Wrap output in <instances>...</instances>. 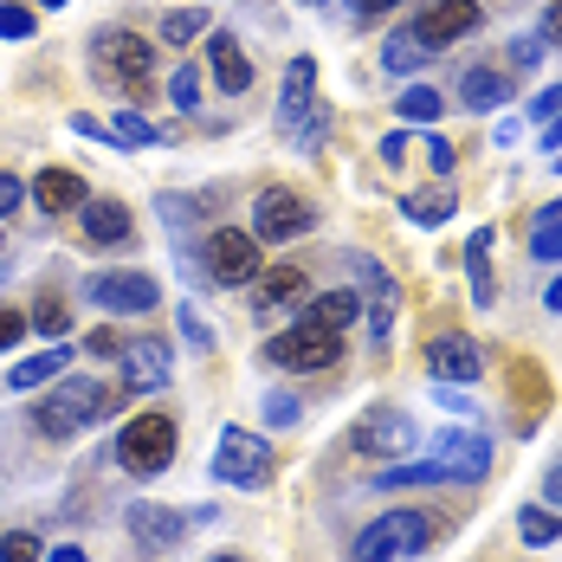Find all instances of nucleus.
I'll return each mask as SVG.
<instances>
[{
  "instance_id": "obj_44",
  "label": "nucleus",
  "mask_w": 562,
  "mask_h": 562,
  "mask_svg": "<svg viewBox=\"0 0 562 562\" xmlns=\"http://www.w3.org/2000/svg\"><path fill=\"white\" fill-rule=\"evenodd\" d=\"M557 111H562V85H550V91H543V98L530 104V116H537V123H550Z\"/></svg>"
},
{
  "instance_id": "obj_31",
  "label": "nucleus",
  "mask_w": 562,
  "mask_h": 562,
  "mask_svg": "<svg viewBox=\"0 0 562 562\" xmlns=\"http://www.w3.org/2000/svg\"><path fill=\"white\" fill-rule=\"evenodd\" d=\"M324 136H330V111L324 104H311V116H297V130H291V143L311 156V149H324Z\"/></svg>"
},
{
  "instance_id": "obj_26",
  "label": "nucleus",
  "mask_w": 562,
  "mask_h": 562,
  "mask_svg": "<svg viewBox=\"0 0 562 562\" xmlns=\"http://www.w3.org/2000/svg\"><path fill=\"white\" fill-rule=\"evenodd\" d=\"M517 537H524V550H550V543H562V510L524 505L517 510Z\"/></svg>"
},
{
  "instance_id": "obj_25",
  "label": "nucleus",
  "mask_w": 562,
  "mask_h": 562,
  "mask_svg": "<svg viewBox=\"0 0 562 562\" xmlns=\"http://www.w3.org/2000/svg\"><path fill=\"white\" fill-rule=\"evenodd\" d=\"M434 58V46L414 33V26H401V33H389V46H382V65H389L394 78H407V71H420Z\"/></svg>"
},
{
  "instance_id": "obj_23",
  "label": "nucleus",
  "mask_w": 562,
  "mask_h": 562,
  "mask_svg": "<svg viewBox=\"0 0 562 562\" xmlns=\"http://www.w3.org/2000/svg\"><path fill=\"white\" fill-rule=\"evenodd\" d=\"M459 98H465V111H498V104H510V78L505 71L472 65V71L459 78Z\"/></svg>"
},
{
  "instance_id": "obj_35",
  "label": "nucleus",
  "mask_w": 562,
  "mask_h": 562,
  "mask_svg": "<svg viewBox=\"0 0 562 562\" xmlns=\"http://www.w3.org/2000/svg\"><path fill=\"white\" fill-rule=\"evenodd\" d=\"M169 98L181 104V111H201V71H194V65H181V71L169 78Z\"/></svg>"
},
{
  "instance_id": "obj_46",
  "label": "nucleus",
  "mask_w": 562,
  "mask_h": 562,
  "mask_svg": "<svg viewBox=\"0 0 562 562\" xmlns=\"http://www.w3.org/2000/svg\"><path fill=\"white\" fill-rule=\"evenodd\" d=\"M85 349H91V356H123V337H111V330H98V337L85 342Z\"/></svg>"
},
{
  "instance_id": "obj_52",
  "label": "nucleus",
  "mask_w": 562,
  "mask_h": 562,
  "mask_svg": "<svg viewBox=\"0 0 562 562\" xmlns=\"http://www.w3.org/2000/svg\"><path fill=\"white\" fill-rule=\"evenodd\" d=\"M537 226H562V201H557V207H543V214H537Z\"/></svg>"
},
{
  "instance_id": "obj_8",
  "label": "nucleus",
  "mask_w": 562,
  "mask_h": 562,
  "mask_svg": "<svg viewBox=\"0 0 562 562\" xmlns=\"http://www.w3.org/2000/svg\"><path fill=\"white\" fill-rule=\"evenodd\" d=\"M207 279L214 284H252L259 279V239H252L246 226L207 233Z\"/></svg>"
},
{
  "instance_id": "obj_56",
  "label": "nucleus",
  "mask_w": 562,
  "mask_h": 562,
  "mask_svg": "<svg viewBox=\"0 0 562 562\" xmlns=\"http://www.w3.org/2000/svg\"><path fill=\"white\" fill-rule=\"evenodd\" d=\"M0 259H7V246H0Z\"/></svg>"
},
{
  "instance_id": "obj_20",
  "label": "nucleus",
  "mask_w": 562,
  "mask_h": 562,
  "mask_svg": "<svg viewBox=\"0 0 562 562\" xmlns=\"http://www.w3.org/2000/svg\"><path fill=\"white\" fill-rule=\"evenodd\" d=\"M362 284H369V304H362V311H369V330H375V337H389V330H394V311H401L394 279L375 266V259H362Z\"/></svg>"
},
{
  "instance_id": "obj_14",
  "label": "nucleus",
  "mask_w": 562,
  "mask_h": 562,
  "mask_svg": "<svg viewBox=\"0 0 562 562\" xmlns=\"http://www.w3.org/2000/svg\"><path fill=\"white\" fill-rule=\"evenodd\" d=\"M304 291H311V279H304L297 266H272V272H259V279H252V311H259V317L297 311V304H304Z\"/></svg>"
},
{
  "instance_id": "obj_2",
  "label": "nucleus",
  "mask_w": 562,
  "mask_h": 562,
  "mask_svg": "<svg viewBox=\"0 0 562 562\" xmlns=\"http://www.w3.org/2000/svg\"><path fill=\"white\" fill-rule=\"evenodd\" d=\"M440 510H420V505H407V510H382L356 543H349V562H407V557H420L427 543H434V524Z\"/></svg>"
},
{
  "instance_id": "obj_32",
  "label": "nucleus",
  "mask_w": 562,
  "mask_h": 562,
  "mask_svg": "<svg viewBox=\"0 0 562 562\" xmlns=\"http://www.w3.org/2000/svg\"><path fill=\"white\" fill-rule=\"evenodd\" d=\"M116 143H136V149H149V143H162V130H156L149 116L123 111V116H116Z\"/></svg>"
},
{
  "instance_id": "obj_50",
  "label": "nucleus",
  "mask_w": 562,
  "mask_h": 562,
  "mask_svg": "<svg viewBox=\"0 0 562 562\" xmlns=\"http://www.w3.org/2000/svg\"><path fill=\"white\" fill-rule=\"evenodd\" d=\"M543 304H550V311L562 317V279H550V291H543Z\"/></svg>"
},
{
  "instance_id": "obj_29",
  "label": "nucleus",
  "mask_w": 562,
  "mask_h": 562,
  "mask_svg": "<svg viewBox=\"0 0 562 562\" xmlns=\"http://www.w3.org/2000/svg\"><path fill=\"white\" fill-rule=\"evenodd\" d=\"M394 111H401V123H420V130H427V123H440L447 98H440L434 85H407V91L394 98Z\"/></svg>"
},
{
  "instance_id": "obj_33",
  "label": "nucleus",
  "mask_w": 562,
  "mask_h": 562,
  "mask_svg": "<svg viewBox=\"0 0 562 562\" xmlns=\"http://www.w3.org/2000/svg\"><path fill=\"white\" fill-rule=\"evenodd\" d=\"M0 40H33V7L0 0Z\"/></svg>"
},
{
  "instance_id": "obj_15",
  "label": "nucleus",
  "mask_w": 562,
  "mask_h": 562,
  "mask_svg": "<svg viewBox=\"0 0 562 562\" xmlns=\"http://www.w3.org/2000/svg\"><path fill=\"white\" fill-rule=\"evenodd\" d=\"M123 382L136 394H149V389H169V342H156V337H143V342H123Z\"/></svg>"
},
{
  "instance_id": "obj_27",
  "label": "nucleus",
  "mask_w": 562,
  "mask_h": 562,
  "mask_svg": "<svg viewBox=\"0 0 562 562\" xmlns=\"http://www.w3.org/2000/svg\"><path fill=\"white\" fill-rule=\"evenodd\" d=\"M452 188H427V194H407L401 201V214H407V226H447L452 221Z\"/></svg>"
},
{
  "instance_id": "obj_9",
  "label": "nucleus",
  "mask_w": 562,
  "mask_h": 562,
  "mask_svg": "<svg viewBox=\"0 0 562 562\" xmlns=\"http://www.w3.org/2000/svg\"><path fill=\"white\" fill-rule=\"evenodd\" d=\"M311 221H317V207H311L304 194H291V188H266L259 207H252V239H304Z\"/></svg>"
},
{
  "instance_id": "obj_34",
  "label": "nucleus",
  "mask_w": 562,
  "mask_h": 562,
  "mask_svg": "<svg viewBox=\"0 0 562 562\" xmlns=\"http://www.w3.org/2000/svg\"><path fill=\"white\" fill-rule=\"evenodd\" d=\"M0 562H46V550L33 530H13V537H0Z\"/></svg>"
},
{
  "instance_id": "obj_57",
  "label": "nucleus",
  "mask_w": 562,
  "mask_h": 562,
  "mask_svg": "<svg viewBox=\"0 0 562 562\" xmlns=\"http://www.w3.org/2000/svg\"><path fill=\"white\" fill-rule=\"evenodd\" d=\"M311 7H317V0H311Z\"/></svg>"
},
{
  "instance_id": "obj_45",
  "label": "nucleus",
  "mask_w": 562,
  "mask_h": 562,
  "mask_svg": "<svg viewBox=\"0 0 562 562\" xmlns=\"http://www.w3.org/2000/svg\"><path fill=\"white\" fill-rule=\"evenodd\" d=\"M537 40H543V46H562V0L543 13V33H537Z\"/></svg>"
},
{
  "instance_id": "obj_51",
  "label": "nucleus",
  "mask_w": 562,
  "mask_h": 562,
  "mask_svg": "<svg viewBox=\"0 0 562 562\" xmlns=\"http://www.w3.org/2000/svg\"><path fill=\"white\" fill-rule=\"evenodd\" d=\"M46 562H85V550H71V543H65V550H53Z\"/></svg>"
},
{
  "instance_id": "obj_1",
  "label": "nucleus",
  "mask_w": 562,
  "mask_h": 562,
  "mask_svg": "<svg viewBox=\"0 0 562 562\" xmlns=\"http://www.w3.org/2000/svg\"><path fill=\"white\" fill-rule=\"evenodd\" d=\"M91 71H98L111 91H123L130 104H143V98L156 91V46H149L143 33L111 26V33H98V40H91Z\"/></svg>"
},
{
  "instance_id": "obj_41",
  "label": "nucleus",
  "mask_w": 562,
  "mask_h": 562,
  "mask_svg": "<svg viewBox=\"0 0 562 562\" xmlns=\"http://www.w3.org/2000/svg\"><path fill=\"white\" fill-rule=\"evenodd\" d=\"M427 162H434V175H452L459 169V149H452L447 136H427Z\"/></svg>"
},
{
  "instance_id": "obj_30",
  "label": "nucleus",
  "mask_w": 562,
  "mask_h": 562,
  "mask_svg": "<svg viewBox=\"0 0 562 562\" xmlns=\"http://www.w3.org/2000/svg\"><path fill=\"white\" fill-rule=\"evenodd\" d=\"M194 33H207V7H175V13H162V40L169 46H188Z\"/></svg>"
},
{
  "instance_id": "obj_24",
  "label": "nucleus",
  "mask_w": 562,
  "mask_h": 562,
  "mask_svg": "<svg viewBox=\"0 0 562 562\" xmlns=\"http://www.w3.org/2000/svg\"><path fill=\"white\" fill-rule=\"evenodd\" d=\"M65 362H71V349L65 342H53V349H40V356H26V362H13V389H46V382H58L65 375Z\"/></svg>"
},
{
  "instance_id": "obj_37",
  "label": "nucleus",
  "mask_w": 562,
  "mask_h": 562,
  "mask_svg": "<svg viewBox=\"0 0 562 562\" xmlns=\"http://www.w3.org/2000/svg\"><path fill=\"white\" fill-rule=\"evenodd\" d=\"M175 317H181V337L194 342V349H214V330H207V324H201V311H194V304H181V311H175Z\"/></svg>"
},
{
  "instance_id": "obj_28",
  "label": "nucleus",
  "mask_w": 562,
  "mask_h": 562,
  "mask_svg": "<svg viewBox=\"0 0 562 562\" xmlns=\"http://www.w3.org/2000/svg\"><path fill=\"white\" fill-rule=\"evenodd\" d=\"M485 252H492V226H479V233L465 239V272H472V297H479V311L498 297V291H492V266H485Z\"/></svg>"
},
{
  "instance_id": "obj_38",
  "label": "nucleus",
  "mask_w": 562,
  "mask_h": 562,
  "mask_svg": "<svg viewBox=\"0 0 562 562\" xmlns=\"http://www.w3.org/2000/svg\"><path fill=\"white\" fill-rule=\"evenodd\" d=\"M510 65H517V71H537V65H543V40H537V33L510 40Z\"/></svg>"
},
{
  "instance_id": "obj_17",
  "label": "nucleus",
  "mask_w": 562,
  "mask_h": 562,
  "mask_svg": "<svg viewBox=\"0 0 562 562\" xmlns=\"http://www.w3.org/2000/svg\"><path fill=\"white\" fill-rule=\"evenodd\" d=\"M181 510H169V505H130V537L143 543V550H175L181 543Z\"/></svg>"
},
{
  "instance_id": "obj_6",
  "label": "nucleus",
  "mask_w": 562,
  "mask_h": 562,
  "mask_svg": "<svg viewBox=\"0 0 562 562\" xmlns=\"http://www.w3.org/2000/svg\"><path fill=\"white\" fill-rule=\"evenodd\" d=\"M266 362H279L291 375H317V369L342 362V337L337 330H317V324H297V330H284V337L266 342Z\"/></svg>"
},
{
  "instance_id": "obj_3",
  "label": "nucleus",
  "mask_w": 562,
  "mask_h": 562,
  "mask_svg": "<svg viewBox=\"0 0 562 562\" xmlns=\"http://www.w3.org/2000/svg\"><path fill=\"white\" fill-rule=\"evenodd\" d=\"M104 414H111V394H104V382L71 375V382H58V389L33 407V427H40L46 440H71L78 427H91V420H104Z\"/></svg>"
},
{
  "instance_id": "obj_39",
  "label": "nucleus",
  "mask_w": 562,
  "mask_h": 562,
  "mask_svg": "<svg viewBox=\"0 0 562 562\" xmlns=\"http://www.w3.org/2000/svg\"><path fill=\"white\" fill-rule=\"evenodd\" d=\"M530 252H537L543 266H557L562 259V226H537V233H530Z\"/></svg>"
},
{
  "instance_id": "obj_55",
  "label": "nucleus",
  "mask_w": 562,
  "mask_h": 562,
  "mask_svg": "<svg viewBox=\"0 0 562 562\" xmlns=\"http://www.w3.org/2000/svg\"><path fill=\"white\" fill-rule=\"evenodd\" d=\"M557 175H562V156H557Z\"/></svg>"
},
{
  "instance_id": "obj_36",
  "label": "nucleus",
  "mask_w": 562,
  "mask_h": 562,
  "mask_svg": "<svg viewBox=\"0 0 562 562\" xmlns=\"http://www.w3.org/2000/svg\"><path fill=\"white\" fill-rule=\"evenodd\" d=\"M259 407H266V420H272V427H297V414H304V407H297V394H284V389H272Z\"/></svg>"
},
{
  "instance_id": "obj_40",
  "label": "nucleus",
  "mask_w": 562,
  "mask_h": 562,
  "mask_svg": "<svg viewBox=\"0 0 562 562\" xmlns=\"http://www.w3.org/2000/svg\"><path fill=\"white\" fill-rule=\"evenodd\" d=\"M26 324H33V330H40V337H65V324H71V317H65V311H58V304H40V311H33V317H26Z\"/></svg>"
},
{
  "instance_id": "obj_5",
  "label": "nucleus",
  "mask_w": 562,
  "mask_h": 562,
  "mask_svg": "<svg viewBox=\"0 0 562 562\" xmlns=\"http://www.w3.org/2000/svg\"><path fill=\"white\" fill-rule=\"evenodd\" d=\"M214 479L233 485V492H266V485H272V447H266L252 427H221Z\"/></svg>"
},
{
  "instance_id": "obj_54",
  "label": "nucleus",
  "mask_w": 562,
  "mask_h": 562,
  "mask_svg": "<svg viewBox=\"0 0 562 562\" xmlns=\"http://www.w3.org/2000/svg\"><path fill=\"white\" fill-rule=\"evenodd\" d=\"M214 562H246V557H214Z\"/></svg>"
},
{
  "instance_id": "obj_42",
  "label": "nucleus",
  "mask_w": 562,
  "mask_h": 562,
  "mask_svg": "<svg viewBox=\"0 0 562 562\" xmlns=\"http://www.w3.org/2000/svg\"><path fill=\"white\" fill-rule=\"evenodd\" d=\"M20 194H26V181H20V175H7V169H0V221H7L13 207H20Z\"/></svg>"
},
{
  "instance_id": "obj_12",
  "label": "nucleus",
  "mask_w": 562,
  "mask_h": 562,
  "mask_svg": "<svg viewBox=\"0 0 562 562\" xmlns=\"http://www.w3.org/2000/svg\"><path fill=\"white\" fill-rule=\"evenodd\" d=\"M434 465H440V479H452V485H479L492 472V440L485 434H447L440 452H434Z\"/></svg>"
},
{
  "instance_id": "obj_11",
  "label": "nucleus",
  "mask_w": 562,
  "mask_h": 562,
  "mask_svg": "<svg viewBox=\"0 0 562 562\" xmlns=\"http://www.w3.org/2000/svg\"><path fill=\"white\" fill-rule=\"evenodd\" d=\"M479 20H485V7H479V0H427V7H420V20H414V33L440 53V46H452V40H465Z\"/></svg>"
},
{
  "instance_id": "obj_4",
  "label": "nucleus",
  "mask_w": 562,
  "mask_h": 562,
  "mask_svg": "<svg viewBox=\"0 0 562 562\" xmlns=\"http://www.w3.org/2000/svg\"><path fill=\"white\" fill-rule=\"evenodd\" d=\"M175 447H181V434H175L169 414H136V420L116 434V465H123L130 479H156V472L175 465Z\"/></svg>"
},
{
  "instance_id": "obj_21",
  "label": "nucleus",
  "mask_w": 562,
  "mask_h": 562,
  "mask_svg": "<svg viewBox=\"0 0 562 562\" xmlns=\"http://www.w3.org/2000/svg\"><path fill=\"white\" fill-rule=\"evenodd\" d=\"M78 221H85V239H98V246H123L130 239V207L123 201H85Z\"/></svg>"
},
{
  "instance_id": "obj_47",
  "label": "nucleus",
  "mask_w": 562,
  "mask_h": 562,
  "mask_svg": "<svg viewBox=\"0 0 562 562\" xmlns=\"http://www.w3.org/2000/svg\"><path fill=\"white\" fill-rule=\"evenodd\" d=\"M349 7H356L362 20H375V13H389V7H401V0H349Z\"/></svg>"
},
{
  "instance_id": "obj_10",
  "label": "nucleus",
  "mask_w": 562,
  "mask_h": 562,
  "mask_svg": "<svg viewBox=\"0 0 562 562\" xmlns=\"http://www.w3.org/2000/svg\"><path fill=\"white\" fill-rule=\"evenodd\" d=\"M85 297L98 311H123V317H143V311L162 304L156 279H143V272H98V279H85Z\"/></svg>"
},
{
  "instance_id": "obj_19",
  "label": "nucleus",
  "mask_w": 562,
  "mask_h": 562,
  "mask_svg": "<svg viewBox=\"0 0 562 562\" xmlns=\"http://www.w3.org/2000/svg\"><path fill=\"white\" fill-rule=\"evenodd\" d=\"M207 65H214V78H221V91H233V98L252 85V58L239 53L233 33H207Z\"/></svg>"
},
{
  "instance_id": "obj_18",
  "label": "nucleus",
  "mask_w": 562,
  "mask_h": 562,
  "mask_svg": "<svg viewBox=\"0 0 562 562\" xmlns=\"http://www.w3.org/2000/svg\"><path fill=\"white\" fill-rule=\"evenodd\" d=\"M33 201H40L46 214H78V207L91 201V188H85V175H71V169H40Z\"/></svg>"
},
{
  "instance_id": "obj_16",
  "label": "nucleus",
  "mask_w": 562,
  "mask_h": 562,
  "mask_svg": "<svg viewBox=\"0 0 562 562\" xmlns=\"http://www.w3.org/2000/svg\"><path fill=\"white\" fill-rule=\"evenodd\" d=\"M311 104H317V65H311V58H291V65H284V91H279V130L284 136L297 130V116L311 111Z\"/></svg>"
},
{
  "instance_id": "obj_49",
  "label": "nucleus",
  "mask_w": 562,
  "mask_h": 562,
  "mask_svg": "<svg viewBox=\"0 0 562 562\" xmlns=\"http://www.w3.org/2000/svg\"><path fill=\"white\" fill-rule=\"evenodd\" d=\"M543 498H550V505H562V465L550 472V479H543Z\"/></svg>"
},
{
  "instance_id": "obj_22",
  "label": "nucleus",
  "mask_w": 562,
  "mask_h": 562,
  "mask_svg": "<svg viewBox=\"0 0 562 562\" xmlns=\"http://www.w3.org/2000/svg\"><path fill=\"white\" fill-rule=\"evenodd\" d=\"M356 317H362V297H356V291H324V297H311V304H304V324L337 330V337L356 324Z\"/></svg>"
},
{
  "instance_id": "obj_7",
  "label": "nucleus",
  "mask_w": 562,
  "mask_h": 562,
  "mask_svg": "<svg viewBox=\"0 0 562 562\" xmlns=\"http://www.w3.org/2000/svg\"><path fill=\"white\" fill-rule=\"evenodd\" d=\"M349 447L369 452V459H407V452L420 447V427H414V414L375 407V414H362V420L349 427Z\"/></svg>"
},
{
  "instance_id": "obj_13",
  "label": "nucleus",
  "mask_w": 562,
  "mask_h": 562,
  "mask_svg": "<svg viewBox=\"0 0 562 562\" xmlns=\"http://www.w3.org/2000/svg\"><path fill=\"white\" fill-rule=\"evenodd\" d=\"M427 369H434V382H479L485 349H479L472 337H459V330H447V337L427 342Z\"/></svg>"
},
{
  "instance_id": "obj_53",
  "label": "nucleus",
  "mask_w": 562,
  "mask_h": 562,
  "mask_svg": "<svg viewBox=\"0 0 562 562\" xmlns=\"http://www.w3.org/2000/svg\"><path fill=\"white\" fill-rule=\"evenodd\" d=\"M33 7H65V0H33Z\"/></svg>"
},
{
  "instance_id": "obj_43",
  "label": "nucleus",
  "mask_w": 562,
  "mask_h": 562,
  "mask_svg": "<svg viewBox=\"0 0 562 562\" xmlns=\"http://www.w3.org/2000/svg\"><path fill=\"white\" fill-rule=\"evenodd\" d=\"M20 337H26V317L20 311H0V349H13Z\"/></svg>"
},
{
  "instance_id": "obj_48",
  "label": "nucleus",
  "mask_w": 562,
  "mask_h": 562,
  "mask_svg": "<svg viewBox=\"0 0 562 562\" xmlns=\"http://www.w3.org/2000/svg\"><path fill=\"white\" fill-rule=\"evenodd\" d=\"M543 149H562V111L543 123Z\"/></svg>"
}]
</instances>
